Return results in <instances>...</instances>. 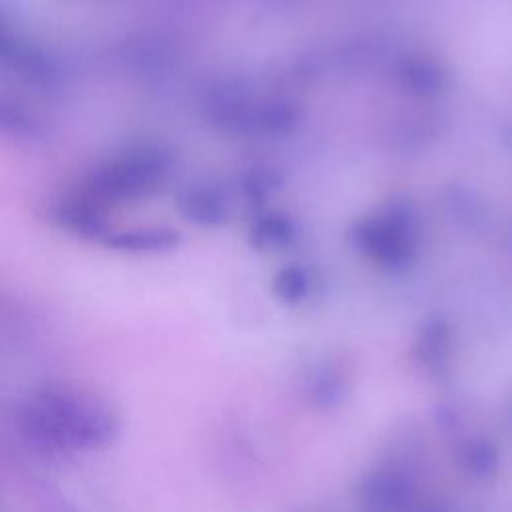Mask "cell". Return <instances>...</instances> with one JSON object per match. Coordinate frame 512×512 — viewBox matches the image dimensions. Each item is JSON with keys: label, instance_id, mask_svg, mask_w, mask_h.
I'll use <instances>...</instances> for the list:
<instances>
[{"label": "cell", "instance_id": "obj_1", "mask_svg": "<svg viewBox=\"0 0 512 512\" xmlns=\"http://www.w3.org/2000/svg\"><path fill=\"white\" fill-rule=\"evenodd\" d=\"M16 426L26 440L50 452L98 450L108 446L120 420L98 394L70 384H46L16 408Z\"/></svg>", "mask_w": 512, "mask_h": 512}, {"label": "cell", "instance_id": "obj_2", "mask_svg": "<svg viewBox=\"0 0 512 512\" xmlns=\"http://www.w3.org/2000/svg\"><path fill=\"white\" fill-rule=\"evenodd\" d=\"M172 174V156L158 144H132L90 166L72 186L100 208L114 210L158 194Z\"/></svg>", "mask_w": 512, "mask_h": 512}, {"label": "cell", "instance_id": "obj_3", "mask_svg": "<svg viewBox=\"0 0 512 512\" xmlns=\"http://www.w3.org/2000/svg\"><path fill=\"white\" fill-rule=\"evenodd\" d=\"M0 68L36 90H52L62 80L60 62L0 14Z\"/></svg>", "mask_w": 512, "mask_h": 512}, {"label": "cell", "instance_id": "obj_4", "mask_svg": "<svg viewBox=\"0 0 512 512\" xmlns=\"http://www.w3.org/2000/svg\"><path fill=\"white\" fill-rule=\"evenodd\" d=\"M46 216L48 222L64 234L94 244H100L116 226L108 210L94 204L72 184L58 190L46 202Z\"/></svg>", "mask_w": 512, "mask_h": 512}, {"label": "cell", "instance_id": "obj_5", "mask_svg": "<svg viewBox=\"0 0 512 512\" xmlns=\"http://www.w3.org/2000/svg\"><path fill=\"white\" fill-rule=\"evenodd\" d=\"M182 236L172 226L138 224V226H114L100 246L130 256H154L166 254L180 246Z\"/></svg>", "mask_w": 512, "mask_h": 512}, {"label": "cell", "instance_id": "obj_6", "mask_svg": "<svg viewBox=\"0 0 512 512\" xmlns=\"http://www.w3.org/2000/svg\"><path fill=\"white\" fill-rule=\"evenodd\" d=\"M176 208L192 224L218 226L226 218V202L222 194L208 184H188L176 194Z\"/></svg>", "mask_w": 512, "mask_h": 512}, {"label": "cell", "instance_id": "obj_7", "mask_svg": "<svg viewBox=\"0 0 512 512\" xmlns=\"http://www.w3.org/2000/svg\"><path fill=\"white\" fill-rule=\"evenodd\" d=\"M44 134L40 118L22 102L0 92V138L12 142H36Z\"/></svg>", "mask_w": 512, "mask_h": 512}, {"label": "cell", "instance_id": "obj_8", "mask_svg": "<svg viewBox=\"0 0 512 512\" xmlns=\"http://www.w3.org/2000/svg\"><path fill=\"white\" fill-rule=\"evenodd\" d=\"M408 232H410V226L406 228L404 222L394 218V220H380L370 224L360 232V236L366 250H372L374 256L398 258V256H404L410 246Z\"/></svg>", "mask_w": 512, "mask_h": 512}]
</instances>
